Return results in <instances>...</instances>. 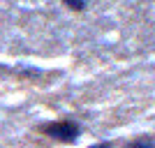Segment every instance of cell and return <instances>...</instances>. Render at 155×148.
Instances as JSON below:
<instances>
[{
    "instance_id": "7a4b0ae2",
    "label": "cell",
    "mask_w": 155,
    "mask_h": 148,
    "mask_svg": "<svg viewBox=\"0 0 155 148\" xmlns=\"http://www.w3.org/2000/svg\"><path fill=\"white\" fill-rule=\"evenodd\" d=\"M125 148H155V141H153L150 134H143V136H137V139L127 141Z\"/></svg>"
},
{
    "instance_id": "6da1fadb",
    "label": "cell",
    "mask_w": 155,
    "mask_h": 148,
    "mask_svg": "<svg viewBox=\"0 0 155 148\" xmlns=\"http://www.w3.org/2000/svg\"><path fill=\"white\" fill-rule=\"evenodd\" d=\"M37 130L42 134L51 136L56 141L60 143H74L81 134V127H79V123L74 120H51V123H42L37 125Z\"/></svg>"
},
{
    "instance_id": "277c9868",
    "label": "cell",
    "mask_w": 155,
    "mask_h": 148,
    "mask_svg": "<svg viewBox=\"0 0 155 148\" xmlns=\"http://www.w3.org/2000/svg\"><path fill=\"white\" fill-rule=\"evenodd\" d=\"M88 148H114V143L111 141H102V143H93V146H88Z\"/></svg>"
},
{
    "instance_id": "3957f363",
    "label": "cell",
    "mask_w": 155,
    "mask_h": 148,
    "mask_svg": "<svg viewBox=\"0 0 155 148\" xmlns=\"http://www.w3.org/2000/svg\"><path fill=\"white\" fill-rule=\"evenodd\" d=\"M63 5L72 12H84L86 9V0H63Z\"/></svg>"
}]
</instances>
